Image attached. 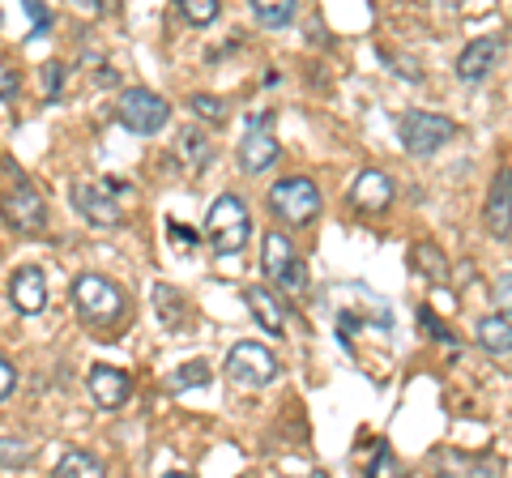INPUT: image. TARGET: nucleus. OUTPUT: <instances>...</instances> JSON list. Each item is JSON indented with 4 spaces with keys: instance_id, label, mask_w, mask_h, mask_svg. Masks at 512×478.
<instances>
[{
    "instance_id": "3",
    "label": "nucleus",
    "mask_w": 512,
    "mask_h": 478,
    "mask_svg": "<svg viewBox=\"0 0 512 478\" xmlns=\"http://www.w3.org/2000/svg\"><path fill=\"white\" fill-rule=\"evenodd\" d=\"M269 210H274L282 222L291 227H308V222L320 214V188L308 180V175H286L269 188Z\"/></svg>"
},
{
    "instance_id": "30",
    "label": "nucleus",
    "mask_w": 512,
    "mask_h": 478,
    "mask_svg": "<svg viewBox=\"0 0 512 478\" xmlns=\"http://www.w3.org/2000/svg\"><path fill=\"white\" fill-rule=\"evenodd\" d=\"M60 86H64V65H60V60H47V65H43V90L60 94Z\"/></svg>"
},
{
    "instance_id": "37",
    "label": "nucleus",
    "mask_w": 512,
    "mask_h": 478,
    "mask_svg": "<svg viewBox=\"0 0 512 478\" xmlns=\"http://www.w3.org/2000/svg\"><path fill=\"white\" fill-rule=\"evenodd\" d=\"M303 478H329V474H325V470H316V474H303Z\"/></svg>"
},
{
    "instance_id": "20",
    "label": "nucleus",
    "mask_w": 512,
    "mask_h": 478,
    "mask_svg": "<svg viewBox=\"0 0 512 478\" xmlns=\"http://www.w3.org/2000/svg\"><path fill=\"white\" fill-rule=\"evenodd\" d=\"M410 265L419 269L427 282H436V286L448 282V261H444V252H440L436 244H414V248H410Z\"/></svg>"
},
{
    "instance_id": "23",
    "label": "nucleus",
    "mask_w": 512,
    "mask_h": 478,
    "mask_svg": "<svg viewBox=\"0 0 512 478\" xmlns=\"http://www.w3.org/2000/svg\"><path fill=\"white\" fill-rule=\"evenodd\" d=\"M180 154L188 158L192 171H201L205 163H210V141H205L201 133H180Z\"/></svg>"
},
{
    "instance_id": "22",
    "label": "nucleus",
    "mask_w": 512,
    "mask_h": 478,
    "mask_svg": "<svg viewBox=\"0 0 512 478\" xmlns=\"http://www.w3.org/2000/svg\"><path fill=\"white\" fill-rule=\"evenodd\" d=\"M210 380H214L210 363H205V359H192V363H184V368L171 376V385H175V389H205Z\"/></svg>"
},
{
    "instance_id": "6",
    "label": "nucleus",
    "mask_w": 512,
    "mask_h": 478,
    "mask_svg": "<svg viewBox=\"0 0 512 478\" xmlns=\"http://www.w3.org/2000/svg\"><path fill=\"white\" fill-rule=\"evenodd\" d=\"M116 111H120V120H124V129H133V133H158L163 124L171 120V103L163 99V94H154V90H146V86H133V90H124L120 94V103H116Z\"/></svg>"
},
{
    "instance_id": "1",
    "label": "nucleus",
    "mask_w": 512,
    "mask_h": 478,
    "mask_svg": "<svg viewBox=\"0 0 512 478\" xmlns=\"http://www.w3.org/2000/svg\"><path fill=\"white\" fill-rule=\"evenodd\" d=\"M205 235H210V244L218 257H235V252L248 248V235H252V218L244 210V201L235 193H222L210 214H205Z\"/></svg>"
},
{
    "instance_id": "26",
    "label": "nucleus",
    "mask_w": 512,
    "mask_h": 478,
    "mask_svg": "<svg viewBox=\"0 0 512 478\" xmlns=\"http://www.w3.org/2000/svg\"><path fill=\"white\" fill-rule=\"evenodd\" d=\"M419 325H423V329H427V333H431V338H436L440 346H457V333H453V329H448V325H444V321H440V316H436V312H431L427 304L419 308Z\"/></svg>"
},
{
    "instance_id": "17",
    "label": "nucleus",
    "mask_w": 512,
    "mask_h": 478,
    "mask_svg": "<svg viewBox=\"0 0 512 478\" xmlns=\"http://www.w3.org/2000/svg\"><path fill=\"white\" fill-rule=\"evenodd\" d=\"M474 333H478V346H483L487 355H512V321L508 316H483Z\"/></svg>"
},
{
    "instance_id": "21",
    "label": "nucleus",
    "mask_w": 512,
    "mask_h": 478,
    "mask_svg": "<svg viewBox=\"0 0 512 478\" xmlns=\"http://www.w3.org/2000/svg\"><path fill=\"white\" fill-rule=\"evenodd\" d=\"M295 0H256L252 5V18L261 22V26H269V30H278V26H291L295 22Z\"/></svg>"
},
{
    "instance_id": "35",
    "label": "nucleus",
    "mask_w": 512,
    "mask_h": 478,
    "mask_svg": "<svg viewBox=\"0 0 512 478\" xmlns=\"http://www.w3.org/2000/svg\"><path fill=\"white\" fill-rule=\"evenodd\" d=\"M13 380H18V376H13V368H9L5 359H0V397H9V393H13Z\"/></svg>"
},
{
    "instance_id": "18",
    "label": "nucleus",
    "mask_w": 512,
    "mask_h": 478,
    "mask_svg": "<svg viewBox=\"0 0 512 478\" xmlns=\"http://www.w3.org/2000/svg\"><path fill=\"white\" fill-rule=\"evenodd\" d=\"M154 308H158V321H163L167 329H184L188 325V299L175 291V286H167V282L154 286Z\"/></svg>"
},
{
    "instance_id": "4",
    "label": "nucleus",
    "mask_w": 512,
    "mask_h": 478,
    "mask_svg": "<svg viewBox=\"0 0 512 478\" xmlns=\"http://www.w3.org/2000/svg\"><path fill=\"white\" fill-rule=\"evenodd\" d=\"M73 304H77V312H82L86 321L107 325V321H116V316L128 308V299H124L120 286H111L107 278L82 274V278H73Z\"/></svg>"
},
{
    "instance_id": "27",
    "label": "nucleus",
    "mask_w": 512,
    "mask_h": 478,
    "mask_svg": "<svg viewBox=\"0 0 512 478\" xmlns=\"http://www.w3.org/2000/svg\"><path fill=\"white\" fill-rule=\"evenodd\" d=\"M30 457H35V449L26 440H13V436L0 440V466H26Z\"/></svg>"
},
{
    "instance_id": "19",
    "label": "nucleus",
    "mask_w": 512,
    "mask_h": 478,
    "mask_svg": "<svg viewBox=\"0 0 512 478\" xmlns=\"http://www.w3.org/2000/svg\"><path fill=\"white\" fill-rule=\"evenodd\" d=\"M52 478H107V470H103V461L94 457V453H86V449H69V453L56 461Z\"/></svg>"
},
{
    "instance_id": "33",
    "label": "nucleus",
    "mask_w": 512,
    "mask_h": 478,
    "mask_svg": "<svg viewBox=\"0 0 512 478\" xmlns=\"http://www.w3.org/2000/svg\"><path fill=\"white\" fill-rule=\"evenodd\" d=\"M18 90H22V77L9 65H0V99H9V94H18Z\"/></svg>"
},
{
    "instance_id": "13",
    "label": "nucleus",
    "mask_w": 512,
    "mask_h": 478,
    "mask_svg": "<svg viewBox=\"0 0 512 478\" xmlns=\"http://www.w3.org/2000/svg\"><path fill=\"white\" fill-rule=\"evenodd\" d=\"M73 205H77V214H82L86 222H94V227H120V205H116L111 193H103V188L73 184Z\"/></svg>"
},
{
    "instance_id": "24",
    "label": "nucleus",
    "mask_w": 512,
    "mask_h": 478,
    "mask_svg": "<svg viewBox=\"0 0 512 478\" xmlns=\"http://www.w3.org/2000/svg\"><path fill=\"white\" fill-rule=\"evenodd\" d=\"M188 107L197 111L201 120H210V124H227V103H222L218 94H192Z\"/></svg>"
},
{
    "instance_id": "11",
    "label": "nucleus",
    "mask_w": 512,
    "mask_h": 478,
    "mask_svg": "<svg viewBox=\"0 0 512 478\" xmlns=\"http://www.w3.org/2000/svg\"><path fill=\"white\" fill-rule=\"evenodd\" d=\"M483 218H487V231L491 235H508L512 231V167L495 171V180L487 188V205H483Z\"/></svg>"
},
{
    "instance_id": "14",
    "label": "nucleus",
    "mask_w": 512,
    "mask_h": 478,
    "mask_svg": "<svg viewBox=\"0 0 512 478\" xmlns=\"http://www.w3.org/2000/svg\"><path fill=\"white\" fill-rule=\"evenodd\" d=\"M274 163H278V141H274V133H269L265 124H261V129L252 124V129L244 133V141H239V167H244L248 175H261V171H269Z\"/></svg>"
},
{
    "instance_id": "29",
    "label": "nucleus",
    "mask_w": 512,
    "mask_h": 478,
    "mask_svg": "<svg viewBox=\"0 0 512 478\" xmlns=\"http://www.w3.org/2000/svg\"><path fill=\"white\" fill-rule=\"evenodd\" d=\"M26 13H30V18H35V30H30V39H39L43 35V30H52V13H47L43 5H39V0H26V5H22Z\"/></svg>"
},
{
    "instance_id": "16",
    "label": "nucleus",
    "mask_w": 512,
    "mask_h": 478,
    "mask_svg": "<svg viewBox=\"0 0 512 478\" xmlns=\"http://www.w3.org/2000/svg\"><path fill=\"white\" fill-rule=\"evenodd\" d=\"M244 299H248L252 316H256V321H261V329H269V333H282V329H286L282 304H278V299L265 291V286H248V291H244Z\"/></svg>"
},
{
    "instance_id": "10",
    "label": "nucleus",
    "mask_w": 512,
    "mask_h": 478,
    "mask_svg": "<svg viewBox=\"0 0 512 478\" xmlns=\"http://www.w3.org/2000/svg\"><path fill=\"white\" fill-rule=\"evenodd\" d=\"M495 60H500V39H495V35H478V39H470L466 47H461L457 77L466 86H478L487 73H495Z\"/></svg>"
},
{
    "instance_id": "7",
    "label": "nucleus",
    "mask_w": 512,
    "mask_h": 478,
    "mask_svg": "<svg viewBox=\"0 0 512 478\" xmlns=\"http://www.w3.org/2000/svg\"><path fill=\"white\" fill-rule=\"evenodd\" d=\"M0 205H5V218L18 227L22 235H39L47 227V205L39 197V188L26 180V175H18V180L9 184V193L0 197Z\"/></svg>"
},
{
    "instance_id": "38",
    "label": "nucleus",
    "mask_w": 512,
    "mask_h": 478,
    "mask_svg": "<svg viewBox=\"0 0 512 478\" xmlns=\"http://www.w3.org/2000/svg\"><path fill=\"white\" fill-rule=\"evenodd\" d=\"M436 478H461V474H436Z\"/></svg>"
},
{
    "instance_id": "34",
    "label": "nucleus",
    "mask_w": 512,
    "mask_h": 478,
    "mask_svg": "<svg viewBox=\"0 0 512 478\" xmlns=\"http://www.w3.org/2000/svg\"><path fill=\"white\" fill-rule=\"evenodd\" d=\"M470 478H500V461H495V457H478Z\"/></svg>"
},
{
    "instance_id": "36",
    "label": "nucleus",
    "mask_w": 512,
    "mask_h": 478,
    "mask_svg": "<svg viewBox=\"0 0 512 478\" xmlns=\"http://www.w3.org/2000/svg\"><path fill=\"white\" fill-rule=\"evenodd\" d=\"M163 478H192V474H184V470H171V474H163Z\"/></svg>"
},
{
    "instance_id": "15",
    "label": "nucleus",
    "mask_w": 512,
    "mask_h": 478,
    "mask_svg": "<svg viewBox=\"0 0 512 478\" xmlns=\"http://www.w3.org/2000/svg\"><path fill=\"white\" fill-rule=\"evenodd\" d=\"M295 261H299V252H295L291 239H286L282 231H269V235H265V257H261L265 278H274V282H278Z\"/></svg>"
},
{
    "instance_id": "9",
    "label": "nucleus",
    "mask_w": 512,
    "mask_h": 478,
    "mask_svg": "<svg viewBox=\"0 0 512 478\" xmlns=\"http://www.w3.org/2000/svg\"><path fill=\"white\" fill-rule=\"evenodd\" d=\"M9 299L22 316H39L47 308V278L39 265H22L9 274Z\"/></svg>"
},
{
    "instance_id": "2",
    "label": "nucleus",
    "mask_w": 512,
    "mask_h": 478,
    "mask_svg": "<svg viewBox=\"0 0 512 478\" xmlns=\"http://www.w3.org/2000/svg\"><path fill=\"white\" fill-rule=\"evenodd\" d=\"M397 137H402L406 154L427 158V154L444 150L448 141L457 137V120L440 116V111H406L402 124H397Z\"/></svg>"
},
{
    "instance_id": "25",
    "label": "nucleus",
    "mask_w": 512,
    "mask_h": 478,
    "mask_svg": "<svg viewBox=\"0 0 512 478\" xmlns=\"http://www.w3.org/2000/svg\"><path fill=\"white\" fill-rule=\"evenodd\" d=\"M180 13L192 26H210L218 18V0H180Z\"/></svg>"
},
{
    "instance_id": "5",
    "label": "nucleus",
    "mask_w": 512,
    "mask_h": 478,
    "mask_svg": "<svg viewBox=\"0 0 512 478\" xmlns=\"http://www.w3.org/2000/svg\"><path fill=\"white\" fill-rule=\"evenodd\" d=\"M222 372H227V380H235V385L261 389L278 376V359H274V350L261 342H235L227 363H222Z\"/></svg>"
},
{
    "instance_id": "32",
    "label": "nucleus",
    "mask_w": 512,
    "mask_h": 478,
    "mask_svg": "<svg viewBox=\"0 0 512 478\" xmlns=\"http://www.w3.org/2000/svg\"><path fill=\"white\" fill-rule=\"evenodd\" d=\"M167 231H171V239H175V244H180V248H197V231H192V227H180V222H167Z\"/></svg>"
},
{
    "instance_id": "31",
    "label": "nucleus",
    "mask_w": 512,
    "mask_h": 478,
    "mask_svg": "<svg viewBox=\"0 0 512 478\" xmlns=\"http://www.w3.org/2000/svg\"><path fill=\"white\" fill-rule=\"evenodd\" d=\"M495 308L512 316V274H500V278H495Z\"/></svg>"
},
{
    "instance_id": "28",
    "label": "nucleus",
    "mask_w": 512,
    "mask_h": 478,
    "mask_svg": "<svg viewBox=\"0 0 512 478\" xmlns=\"http://www.w3.org/2000/svg\"><path fill=\"white\" fill-rule=\"evenodd\" d=\"M278 286H282V291H291V295L308 291V269H303V261H295L291 269H286V274L278 278Z\"/></svg>"
},
{
    "instance_id": "12",
    "label": "nucleus",
    "mask_w": 512,
    "mask_h": 478,
    "mask_svg": "<svg viewBox=\"0 0 512 478\" xmlns=\"http://www.w3.org/2000/svg\"><path fill=\"white\" fill-rule=\"evenodd\" d=\"M86 385H90L94 402H99L103 410H116V406H124V402H128V393H133V380H128V372L111 368V363H94Z\"/></svg>"
},
{
    "instance_id": "8",
    "label": "nucleus",
    "mask_w": 512,
    "mask_h": 478,
    "mask_svg": "<svg viewBox=\"0 0 512 478\" xmlns=\"http://www.w3.org/2000/svg\"><path fill=\"white\" fill-rule=\"evenodd\" d=\"M350 205L363 214H384L393 205V180L380 167H363L355 180H350Z\"/></svg>"
}]
</instances>
